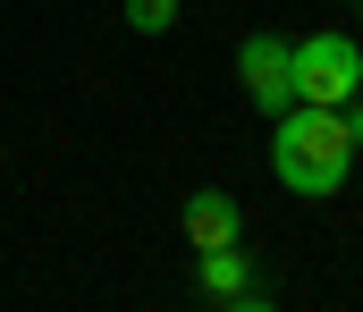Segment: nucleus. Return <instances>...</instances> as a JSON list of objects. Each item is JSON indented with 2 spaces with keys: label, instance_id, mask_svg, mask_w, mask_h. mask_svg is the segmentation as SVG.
<instances>
[{
  "label": "nucleus",
  "instance_id": "obj_1",
  "mask_svg": "<svg viewBox=\"0 0 363 312\" xmlns=\"http://www.w3.org/2000/svg\"><path fill=\"white\" fill-rule=\"evenodd\" d=\"M271 178L287 186V195H304V203L338 195V186L355 178V135H347V118H338V110L287 102L271 118Z\"/></svg>",
  "mask_w": 363,
  "mask_h": 312
},
{
  "label": "nucleus",
  "instance_id": "obj_2",
  "mask_svg": "<svg viewBox=\"0 0 363 312\" xmlns=\"http://www.w3.org/2000/svg\"><path fill=\"white\" fill-rule=\"evenodd\" d=\"M287 85L304 110H347L363 93V42L355 34H304L287 42Z\"/></svg>",
  "mask_w": 363,
  "mask_h": 312
},
{
  "label": "nucleus",
  "instance_id": "obj_3",
  "mask_svg": "<svg viewBox=\"0 0 363 312\" xmlns=\"http://www.w3.org/2000/svg\"><path fill=\"white\" fill-rule=\"evenodd\" d=\"M237 85H245V102L262 110V118H279V110L296 102V85H287V42H279V34H245V42H237Z\"/></svg>",
  "mask_w": 363,
  "mask_h": 312
},
{
  "label": "nucleus",
  "instance_id": "obj_4",
  "mask_svg": "<svg viewBox=\"0 0 363 312\" xmlns=\"http://www.w3.org/2000/svg\"><path fill=\"white\" fill-rule=\"evenodd\" d=\"M237 228H245V211L228 186H203V195H186V236H194V253L203 245H237Z\"/></svg>",
  "mask_w": 363,
  "mask_h": 312
},
{
  "label": "nucleus",
  "instance_id": "obj_5",
  "mask_svg": "<svg viewBox=\"0 0 363 312\" xmlns=\"http://www.w3.org/2000/svg\"><path fill=\"white\" fill-rule=\"evenodd\" d=\"M194 279H203V296L220 304V296H237V287H254V262H245L237 245H203V253H194Z\"/></svg>",
  "mask_w": 363,
  "mask_h": 312
},
{
  "label": "nucleus",
  "instance_id": "obj_6",
  "mask_svg": "<svg viewBox=\"0 0 363 312\" xmlns=\"http://www.w3.org/2000/svg\"><path fill=\"white\" fill-rule=\"evenodd\" d=\"M118 8H127L135 34H169V25H178V0H118Z\"/></svg>",
  "mask_w": 363,
  "mask_h": 312
},
{
  "label": "nucleus",
  "instance_id": "obj_7",
  "mask_svg": "<svg viewBox=\"0 0 363 312\" xmlns=\"http://www.w3.org/2000/svg\"><path fill=\"white\" fill-rule=\"evenodd\" d=\"M220 312H279L271 296H254V287H237V296H220Z\"/></svg>",
  "mask_w": 363,
  "mask_h": 312
},
{
  "label": "nucleus",
  "instance_id": "obj_8",
  "mask_svg": "<svg viewBox=\"0 0 363 312\" xmlns=\"http://www.w3.org/2000/svg\"><path fill=\"white\" fill-rule=\"evenodd\" d=\"M338 118H347V135H355V152H363V93H355L347 110H338Z\"/></svg>",
  "mask_w": 363,
  "mask_h": 312
},
{
  "label": "nucleus",
  "instance_id": "obj_9",
  "mask_svg": "<svg viewBox=\"0 0 363 312\" xmlns=\"http://www.w3.org/2000/svg\"><path fill=\"white\" fill-rule=\"evenodd\" d=\"M355 8H363V0H355Z\"/></svg>",
  "mask_w": 363,
  "mask_h": 312
}]
</instances>
